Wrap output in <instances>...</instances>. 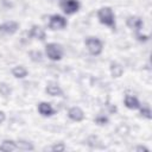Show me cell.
Listing matches in <instances>:
<instances>
[{
	"instance_id": "6da1fadb",
	"label": "cell",
	"mask_w": 152,
	"mask_h": 152,
	"mask_svg": "<svg viewBox=\"0 0 152 152\" xmlns=\"http://www.w3.org/2000/svg\"><path fill=\"white\" fill-rule=\"evenodd\" d=\"M97 17L101 24H104L112 28H115V20H114V13L110 7H102L97 12Z\"/></svg>"
},
{
	"instance_id": "7a4b0ae2",
	"label": "cell",
	"mask_w": 152,
	"mask_h": 152,
	"mask_svg": "<svg viewBox=\"0 0 152 152\" xmlns=\"http://www.w3.org/2000/svg\"><path fill=\"white\" fill-rule=\"evenodd\" d=\"M45 52L48 57L52 61H59L63 57V48L56 43H49L45 46Z\"/></svg>"
},
{
	"instance_id": "3957f363",
	"label": "cell",
	"mask_w": 152,
	"mask_h": 152,
	"mask_svg": "<svg viewBox=\"0 0 152 152\" xmlns=\"http://www.w3.org/2000/svg\"><path fill=\"white\" fill-rule=\"evenodd\" d=\"M86 45L88 51L90 52V55L93 56H97L102 52V42L100 39H97L96 37H89L86 40Z\"/></svg>"
},
{
	"instance_id": "277c9868",
	"label": "cell",
	"mask_w": 152,
	"mask_h": 152,
	"mask_svg": "<svg viewBox=\"0 0 152 152\" xmlns=\"http://www.w3.org/2000/svg\"><path fill=\"white\" fill-rule=\"evenodd\" d=\"M61 8L66 14H74L80 8V2L77 0H62L59 4Z\"/></svg>"
},
{
	"instance_id": "5b68a950",
	"label": "cell",
	"mask_w": 152,
	"mask_h": 152,
	"mask_svg": "<svg viewBox=\"0 0 152 152\" xmlns=\"http://www.w3.org/2000/svg\"><path fill=\"white\" fill-rule=\"evenodd\" d=\"M66 19L63 18L62 15H58V14H53L50 17V20H49V27L51 30H62L66 26Z\"/></svg>"
},
{
	"instance_id": "8992f818",
	"label": "cell",
	"mask_w": 152,
	"mask_h": 152,
	"mask_svg": "<svg viewBox=\"0 0 152 152\" xmlns=\"http://www.w3.org/2000/svg\"><path fill=\"white\" fill-rule=\"evenodd\" d=\"M18 28H19L18 23L12 21V20H11V21H6V23H4V24L0 25V31L4 32V33H7V34H13V33H15V32L18 31Z\"/></svg>"
},
{
	"instance_id": "52a82bcc",
	"label": "cell",
	"mask_w": 152,
	"mask_h": 152,
	"mask_svg": "<svg viewBox=\"0 0 152 152\" xmlns=\"http://www.w3.org/2000/svg\"><path fill=\"white\" fill-rule=\"evenodd\" d=\"M127 25H128V27L133 28L135 31V33L138 34L142 28V20L139 17H129L127 19Z\"/></svg>"
},
{
	"instance_id": "ba28073f",
	"label": "cell",
	"mask_w": 152,
	"mask_h": 152,
	"mask_svg": "<svg viewBox=\"0 0 152 152\" xmlns=\"http://www.w3.org/2000/svg\"><path fill=\"white\" fill-rule=\"evenodd\" d=\"M68 115H69V118H70L71 120H74V121H82V120L84 119V113H83V110H82L81 108H78V107H71V108L69 109V112H68Z\"/></svg>"
},
{
	"instance_id": "9c48e42d",
	"label": "cell",
	"mask_w": 152,
	"mask_h": 152,
	"mask_svg": "<svg viewBox=\"0 0 152 152\" xmlns=\"http://www.w3.org/2000/svg\"><path fill=\"white\" fill-rule=\"evenodd\" d=\"M38 110L43 116H50L52 114H55V109L52 108V106L48 102H40L38 104Z\"/></svg>"
},
{
	"instance_id": "30bf717a",
	"label": "cell",
	"mask_w": 152,
	"mask_h": 152,
	"mask_svg": "<svg viewBox=\"0 0 152 152\" xmlns=\"http://www.w3.org/2000/svg\"><path fill=\"white\" fill-rule=\"evenodd\" d=\"M30 34H31L33 38L39 39V40H44V39H45V32H44V30H43L40 26H38V25H33V26H32V28H31V31H30Z\"/></svg>"
},
{
	"instance_id": "8fae6325",
	"label": "cell",
	"mask_w": 152,
	"mask_h": 152,
	"mask_svg": "<svg viewBox=\"0 0 152 152\" xmlns=\"http://www.w3.org/2000/svg\"><path fill=\"white\" fill-rule=\"evenodd\" d=\"M125 104L129 109H137V108L140 107V103H139L138 99L134 97V96H132V95H126V97H125Z\"/></svg>"
},
{
	"instance_id": "7c38bea8",
	"label": "cell",
	"mask_w": 152,
	"mask_h": 152,
	"mask_svg": "<svg viewBox=\"0 0 152 152\" xmlns=\"http://www.w3.org/2000/svg\"><path fill=\"white\" fill-rule=\"evenodd\" d=\"M46 93L49 94V95H51V96H61L62 94H63V91H62V89L59 88V86H57V84H55V83H49L48 86H46Z\"/></svg>"
},
{
	"instance_id": "4fadbf2b",
	"label": "cell",
	"mask_w": 152,
	"mask_h": 152,
	"mask_svg": "<svg viewBox=\"0 0 152 152\" xmlns=\"http://www.w3.org/2000/svg\"><path fill=\"white\" fill-rule=\"evenodd\" d=\"M0 150L1 151H6V152H10V151L18 150V146H17V142H14L12 140H5L0 145Z\"/></svg>"
},
{
	"instance_id": "5bb4252c",
	"label": "cell",
	"mask_w": 152,
	"mask_h": 152,
	"mask_svg": "<svg viewBox=\"0 0 152 152\" xmlns=\"http://www.w3.org/2000/svg\"><path fill=\"white\" fill-rule=\"evenodd\" d=\"M110 72H112L113 77H120L124 72V69L120 64L113 62V63H110Z\"/></svg>"
},
{
	"instance_id": "9a60e30c",
	"label": "cell",
	"mask_w": 152,
	"mask_h": 152,
	"mask_svg": "<svg viewBox=\"0 0 152 152\" xmlns=\"http://www.w3.org/2000/svg\"><path fill=\"white\" fill-rule=\"evenodd\" d=\"M12 74H13V76H14V77H17V78H24V77L27 75V70H26L24 66L19 65V66L13 68Z\"/></svg>"
},
{
	"instance_id": "2e32d148",
	"label": "cell",
	"mask_w": 152,
	"mask_h": 152,
	"mask_svg": "<svg viewBox=\"0 0 152 152\" xmlns=\"http://www.w3.org/2000/svg\"><path fill=\"white\" fill-rule=\"evenodd\" d=\"M17 146L19 150H23V151H32L33 150V145L31 142H27L24 140H19L17 142Z\"/></svg>"
},
{
	"instance_id": "e0dca14e",
	"label": "cell",
	"mask_w": 152,
	"mask_h": 152,
	"mask_svg": "<svg viewBox=\"0 0 152 152\" xmlns=\"http://www.w3.org/2000/svg\"><path fill=\"white\" fill-rule=\"evenodd\" d=\"M30 57H31V59L34 61V62H40V61H42V52L38 51V50L31 51V52H30Z\"/></svg>"
},
{
	"instance_id": "ac0fdd59",
	"label": "cell",
	"mask_w": 152,
	"mask_h": 152,
	"mask_svg": "<svg viewBox=\"0 0 152 152\" xmlns=\"http://www.w3.org/2000/svg\"><path fill=\"white\" fill-rule=\"evenodd\" d=\"M10 91H11V89L6 86V84H0V94L1 95H4V96H7L8 94H10Z\"/></svg>"
},
{
	"instance_id": "d6986e66",
	"label": "cell",
	"mask_w": 152,
	"mask_h": 152,
	"mask_svg": "<svg viewBox=\"0 0 152 152\" xmlns=\"http://www.w3.org/2000/svg\"><path fill=\"white\" fill-rule=\"evenodd\" d=\"M140 113H141L142 116H145L147 119H151V110H150L148 107H142L141 110H140Z\"/></svg>"
},
{
	"instance_id": "ffe728a7",
	"label": "cell",
	"mask_w": 152,
	"mask_h": 152,
	"mask_svg": "<svg viewBox=\"0 0 152 152\" xmlns=\"http://www.w3.org/2000/svg\"><path fill=\"white\" fill-rule=\"evenodd\" d=\"M107 121H108V119H107L106 116H101V115H100V116H97V118L95 119V122H96V124H99V125H104Z\"/></svg>"
},
{
	"instance_id": "44dd1931",
	"label": "cell",
	"mask_w": 152,
	"mask_h": 152,
	"mask_svg": "<svg viewBox=\"0 0 152 152\" xmlns=\"http://www.w3.org/2000/svg\"><path fill=\"white\" fill-rule=\"evenodd\" d=\"M64 148H65V146H64L62 142L56 144V145H53V146L51 147V150H52V151H64Z\"/></svg>"
},
{
	"instance_id": "7402d4cb",
	"label": "cell",
	"mask_w": 152,
	"mask_h": 152,
	"mask_svg": "<svg viewBox=\"0 0 152 152\" xmlns=\"http://www.w3.org/2000/svg\"><path fill=\"white\" fill-rule=\"evenodd\" d=\"M135 150H137V151H145V152H148V148H146V147H144V146H138V147H135Z\"/></svg>"
},
{
	"instance_id": "603a6c76",
	"label": "cell",
	"mask_w": 152,
	"mask_h": 152,
	"mask_svg": "<svg viewBox=\"0 0 152 152\" xmlns=\"http://www.w3.org/2000/svg\"><path fill=\"white\" fill-rule=\"evenodd\" d=\"M5 118H6V116H5V113H4V112H1V110H0V124H1V122H4V121H5Z\"/></svg>"
}]
</instances>
